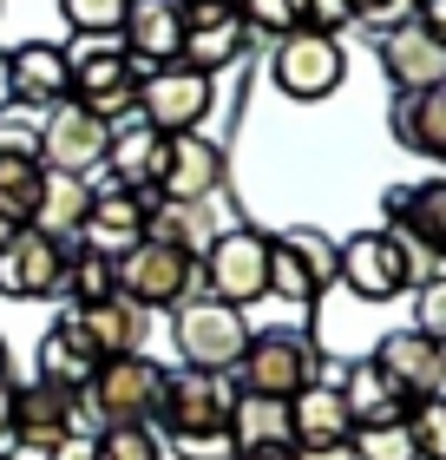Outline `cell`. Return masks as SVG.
Wrapping results in <instances>:
<instances>
[{
    "label": "cell",
    "instance_id": "6da1fadb",
    "mask_svg": "<svg viewBox=\"0 0 446 460\" xmlns=\"http://www.w3.org/2000/svg\"><path fill=\"white\" fill-rule=\"evenodd\" d=\"M427 277H433V263L388 224L354 230L342 243V270H335V283H348V296H361V303H394L400 289H420Z\"/></svg>",
    "mask_w": 446,
    "mask_h": 460
},
{
    "label": "cell",
    "instance_id": "7a4b0ae2",
    "mask_svg": "<svg viewBox=\"0 0 446 460\" xmlns=\"http://www.w3.org/2000/svg\"><path fill=\"white\" fill-rule=\"evenodd\" d=\"M197 289L230 309H249L269 296V230L257 224H230L197 250Z\"/></svg>",
    "mask_w": 446,
    "mask_h": 460
},
{
    "label": "cell",
    "instance_id": "3957f363",
    "mask_svg": "<svg viewBox=\"0 0 446 460\" xmlns=\"http://www.w3.org/2000/svg\"><path fill=\"white\" fill-rule=\"evenodd\" d=\"M335 270H342V243L315 224H289L269 237V296H283L289 309H309L335 289Z\"/></svg>",
    "mask_w": 446,
    "mask_h": 460
},
{
    "label": "cell",
    "instance_id": "277c9868",
    "mask_svg": "<svg viewBox=\"0 0 446 460\" xmlns=\"http://www.w3.org/2000/svg\"><path fill=\"white\" fill-rule=\"evenodd\" d=\"M322 375V349H315L302 329H257L243 349V362L230 368V388L237 394H275L289 402L295 388H309Z\"/></svg>",
    "mask_w": 446,
    "mask_h": 460
},
{
    "label": "cell",
    "instance_id": "5b68a950",
    "mask_svg": "<svg viewBox=\"0 0 446 460\" xmlns=\"http://www.w3.org/2000/svg\"><path fill=\"white\" fill-rule=\"evenodd\" d=\"M269 79H275V93H283V99H295V106H322V99L342 93L348 53H342V40H335V33L289 27L269 47Z\"/></svg>",
    "mask_w": 446,
    "mask_h": 460
},
{
    "label": "cell",
    "instance_id": "8992f818",
    "mask_svg": "<svg viewBox=\"0 0 446 460\" xmlns=\"http://www.w3.org/2000/svg\"><path fill=\"white\" fill-rule=\"evenodd\" d=\"M66 79H73L66 99H79V106L99 112L105 125H118L125 112H138V66H132V53H125L118 40H79L73 33Z\"/></svg>",
    "mask_w": 446,
    "mask_h": 460
},
{
    "label": "cell",
    "instance_id": "52a82bcc",
    "mask_svg": "<svg viewBox=\"0 0 446 460\" xmlns=\"http://www.w3.org/2000/svg\"><path fill=\"white\" fill-rule=\"evenodd\" d=\"M257 329L243 323V309H230L217 296H190L171 309V342L184 355V368H204V375H230L243 362V349Z\"/></svg>",
    "mask_w": 446,
    "mask_h": 460
},
{
    "label": "cell",
    "instance_id": "ba28073f",
    "mask_svg": "<svg viewBox=\"0 0 446 460\" xmlns=\"http://www.w3.org/2000/svg\"><path fill=\"white\" fill-rule=\"evenodd\" d=\"M112 270H118V296L138 303L144 316H152V309H178V303L197 296V257H190V250H171V243H152V237L118 250Z\"/></svg>",
    "mask_w": 446,
    "mask_h": 460
},
{
    "label": "cell",
    "instance_id": "9c48e42d",
    "mask_svg": "<svg viewBox=\"0 0 446 460\" xmlns=\"http://www.w3.org/2000/svg\"><path fill=\"white\" fill-rule=\"evenodd\" d=\"M73 243L66 237H47L39 224L13 230V237L0 243V296H7V303H53V296H66Z\"/></svg>",
    "mask_w": 446,
    "mask_h": 460
},
{
    "label": "cell",
    "instance_id": "30bf717a",
    "mask_svg": "<svg viewBox=\"0 0 446 460\" xmlns=\"http://www.w3.org/2000/svg\"><path fill=\"white\" fill-rule=\"evenodd\" d=\"M66 434H99L86 394H66L53 382H13V447H33V454H53Z\"/></svg>",
    "mask_w": 446,
    "mask_h": 460
},
{
    "label": "cell",
    "instance_id": "8fae6325",
    "mask_svg": "<svg viewBox=\"0 0 446 460\" xmlns=\"http://www.w3.org/2000/svg\"><path fill=\"white\" fill-rule=\"evenodd\" d=\"M39 164L47 172H73V178H92L105 164V145H112V125L99 112H86L79 99H59V106L39 112Z\"/></svg>",
    "mask_w": 446,
    "mask_h": 460
},
{
    "label": "cell",
    "instance_id": "7c38bea8",
    "mask_svg": "<svg viewBox=\"0 0 446 460\" xmlns=\"http://www.w3.org/2000/svg\"><path fill=\"white\" fill-rule=\"evenodd\" d=\"M230 402H237L230 375L184 368V375H164L158 414H152V421L171 434V441H178V434H230Z\"/></svg>",
    "mask_w": 446,
    "mask_h": 460
},
{
    "label": "cell",
    "instance_id": "4fadbf2b",
    "mask_svg": "<svg viewBox=\"0 0 446 460\" xmlns=\"http://www.w3.org/2000/svg\"><path fill=\"white\" fill-rule=\"evenodd\" d=\"M210 106H217V86H210L204 73L190 66H152L138 73V119L152 125V132H204Z\"/></svg>",
    "mask_w": 446,
    "mask_h": 460
},
{
    "label": "cell",
    "instance_id": "5bb4252c",
    "mask_svg": "<svg viewBox=\"0 0 446 460\" xmlns=\"http://www.w3.org/2000/svg\"><path fill=\"white\" fill-rule=\"evenodd\" d=\"M158 388H164V368L152 362V355H118V362H99L92 388H86V408H92L99 428H118V421H144L152 428Z\"/></svg>",
    "mask_w": 446,
    "mask_h": 460
},
{
    "label": "cell",
    "instance_id": "9a60e30c",
    "mask_svg": "<svg viewBox=\"0 0 446 460\" xmlns=\"http://www.w3.org/2000/svg\"><path fill=\"white\" fill-rule=\"evenodd\" d=\"M223 145L204 138V132H171L164 138V158H158V178H152V198H171V204H210L223 191Z\"/></svg>",
    "mask_w": 446,
    "mask_h": 460
},
{
    "label": "cell",
    "instance_id": "2e32d148",
    "mask_svg": "<svg viewBox=\"0 0 446 460\" xmlns=\"http://www.w3.org/2000/svg\"><path fill=\"white\" fill-rule=\"evenodd\" d=\"M388 211V230H400L433 270L446 263V178H420V184H394L380 198Z\"/></svg>",
    "mask_w": 446,
    "mask_h": 460
},
{
    "label": "cell",
    "instance_id": "e0dca14e",
    "mask_svg": "<svg viewBox=\"0 0 446 460\" xmlns=\"http://www.w3.org/2000/svg\"><path fill=\"white\" fill-rule=\"evenodd\" d=\"M380 53V73H388L394 93H427V86H446V40H433L420 20H400L374 40Z\"/></svg>",
    "mask_w": 446,
    "mask_h": 460
},
{
    "label": "cell",
    "instance_id": "ac0fdd59",
    "mask_svg": "<svg viewBox=\"0 0 446 460\" xmlns=\"http://www.w3.org/2000/svg\"><path fill=\"white\" fill-rule=\"evenodd\" d=\"M118 47L132 53L138 73L178 66V53H184V7H178V0H125Z\"/></svg>",
    "mask_w": 446,
    "mask_h": 460
},
{
    "label": "cell",
    "instance_id": "d6986e66",
    "mask_svg": "<svg viewBox=\"0 0 446 460\" xmlns=\"http://www.w3.org/2000/svg\"><path fill=\"white\" fill-rule=\"evenodd\" d=\"M66 93H73L66 47H53V40H20V47L7 53V106L13 112H47Z\"/></svg>",
    "mask_w": 446,
    "mask_h": 460
},
{
    "label": "cell",
    "instance_id": "ffe728a7",
    "mask_svg": "<svg viewBox=\"0 0 446 460\" xmlns=\"http://www.w3.org/2000/svg\"><path fill=\"white\" fill-rule=\"evenodd\" d=\"M348 434H354V414H348L342 382H335V375H315L309 388L289 394V441H295V454L348 447Z\"/></svg>",
    "mask_w": 446,
    "mask_h": 460
},
{
    "label": "cell",
    "instance_id": "44dd1931",
    "mask_svg": "<svg viewBox=\"0 0 446 460\" xmlns=\"http://www.w3.org/2000/svg\"><path fill=\"white\" fill-rule=\"evenodd\" d=\"M374 362L380 375L407 394V408L414 402H427V394H446V349L433 336H420V329H394V336H380L374 342Z\"/></svg>",
    "mask_w": 446,
    "mask_h": 460
},
{
    "label": "cell",
    "instance_id": "7402d4cb",
    "mask_svg": "<svg viewBox=\"0 0 446 460\" xmlns=\"http://www.w3.org/2000/svg\"><path fill=\"white\" fill-rule=\"evenodd\" d=\"M144 217H152V191H132V184H92V204H86V224H79V243L105 250H132L144 237Z\"/></svg>",
    "mask_w": 446,
    "mask_h": 460
},
{
    "label": "cell",
    "instance_id": "603a6c76",
    "mask_svg": "<svg viewBox=\"0 0 446 460\" xmlns=\"http://www.w3.org/2000/svg\"><path fill=\"white\" fill-rule=\"evenodd\" d=\"M73 329L86 336V349L99 355V362H118V355H144V309L125 303V296H105V303H73L66 309Z\"/></svg>",
    "mask_w": 446,
    "mask_h": 460
},
{
    "label": "cell",
    "instance_id": "cb8c5ba5",
    "mask_svg": "<svg viewBox=\"0 0 446 460\" xmlns=\"http://www.w3.org/2000/svg\"><path fill=\"white\" fill-rule=\"evenodd\" d=\"M388 132L407 145L414 158H440V164H446V86H427V93H394Z\"/></svg>",
    "mask_w": 446,
    "mask_h": 460
},
{
    "label": "cell",
    "instance_id": "d4e9b609",
    "mask_svg": "<svg viewBox=\"0 0 446 460\" xmlns=\"http://www.w3.org/2000/svg\"><path fill=\"white\" fill-rule=\"evenodd\" d=\"M39 382H53V388H66V394H86L92 388V375H99V355L86 349V336L73 329V316H59L47 323V336H39Z\"/></svg>",
    "mask_w": 446,
    "mask_h": 460
},
{
    "label": "cell",
    "instance_id": "484cf974",
    "mask_svg": "<svg viewBox=\"0 0 446 460\" xmlns=\"http://www.w3.org/2000/svg\"><path fill=\"white\" fill-rule=\"evenodd\" d=\"M243 53H249V27H243V13H223V20H204V27H184V53H178V66L204 73V79H217V73L237 66Z\"/></svg>",
    "mask_w": 446,
    "mask_h": 460
},
{
    "label": "cell",
    "instance_id": "4316f807",
    "mask_svg": "<svg viewBox=\"0 0 446 460\" xmlns=\"http://www.w3.org/2000/svg\"><path fill=\"white\" fill-rule=\"evenodd\" d=\"M158 158H164V132H152L144 119H132V125H112V145H105V172H112V184L152 191Z\"/></svg>",
    "mask_w": 446,
    "mask_h": 460
},
{
    "label": "cell",
    "instance_id": "83f0119b",
    "mask_svg": "<svg viewBox=\"0 0 446 460\" xmlns=\"http://www.w3.org/2000/svg\"><path fill=\"white\" fill-rule=\"evenodd\" d=\"M342 402H348V414H354V428H368V421H400V414H407V394L380 375L374 355H361V362L342 368Z\"/></svg>",
    "mask_w": 446,
    "mask_h": 460
},
{
    "label": "cell",
    "instance_id": "f1b7e54d",
    "mask_svg": "<svg viewBox=\"0 0 446 460\" xmlns=\"http://www.w3.org/2000/svg\"><path fill=\"white\" fill-rule=\"evenodd\" d=\"M230 447H295L289 441V402H275V394H237L230 402Z\"/></svg>",
    "mask_w": 446,
    "mask_h": 460
},
{
    "label": "cell",
    "instance_id": "f546056e",
    "mask_svg": "<svg viewBox=\"0 0 446 460\" xmlns=\"http://www.w3.org/2000/svg\"><path fill=\"white\" fill-rule=\"evenodd\" d=\"M86 204H92V178H73V172H47V191H39V230L47 237H79V224H86Z\"/></svg>",
    "mask_w": 446,
    "mask_h": 460
},
{
    "label": "cell",
    "instance_id": "4dcf8cb0",
    "mask_svg": "<svg viewBox=\"0 0 446 460\" xmlns=\"http://www.w3.org/2000/svg\"><path fill=\"white\" fill-rule=\"evenodd\" d=\"M144 237L152 243H171V250H197L210 243L204 237V204H171V198H152V217H144Z\"/></svg>",
    "mask_w": 446,
    "mask_h": 460
},
{
    "label": "cell",
    "instance_id": "1f68e13d",
    "mask_svg": "<svg viewBox=\"0 0 446 460\" xmlns=\"http://www.w3.org/2000/svg\"><path fill=\"white\" fill-rule=\"evenodd\" d=\"M66 296L73 303H105V296H118V270L105 250L92 243H73V263H66Z\"/></svg>",
    "mask_w": 446,
    "mask_h": 460
},
{
    "label": "cell",
    "instance_id": "d6a6232c",
    "mask_svg": "<svg viewBox=\"0 0 446 460\" xmlns=\"http://www.w3.org/2000/svg\"><path fill=\"white\" fill-rule=\"evenodd\" d=\"M348 454L354 460H420L414 454V434H407V414L400 421H368L348 434Z\"/></svg>",
    "mask_w": 446,
    "mask_h": 460
},
{
    "label": "cell",
    "instance_id": "836d02e7",
    "mask_svg": "<svg viewBox=\"0 0 446 460\" xmlns=\"http://www.w3.org/2000/svg\"><path fill=\"white\" fill-rule=\"evenodd\" d=\"M92 454L99 460H164V441L144 421H118V428H99L92 434Z\"/></svg>",
    "mask_w": 446,
    "mask_h": 460
},
{
    "label": "cell",
    "instance_id": "e575fe53",
    "mask_svg": "<svg viewBox=\"0 0 446 460\" xmlns=\"http://www.w3.org/2000/svg\"><path fill=\"white\" fill-rule=\"evenodd\" d=\"M66 27L79 40H118V20H125V0H59Z\"/></svg>",
    "mask_w": 446,
    "mask_h": 460
},
{
    "label": "cell",
    "instance_id": "d590c367",
    "mask_svg": "<svg viewBox=\"0 0 446 460\" xmlns=\"http://www.w3.org/2000/svg\"><path fill=\"white\" fill-rule=\"evenodd\" d=\"M407 434L420 460H446V394H427V402L407 408Z\"/></svg>",
    "mask_w": 446,
    "mask_h": 460
},
{
    "label": "cell",
    "instance_id": "8d00e7d4",
    "mask_svg": "<svg viewBox=\"0 0 446 460\" xmlns=\"http://www.w3.org/2000/svg\"><path fill=\"white\" fill-rule=\"evenodd\" d=\"M414 329L446 349V270H433V277L414 289Z\"/></svg>",
    "mask_w": 446,
    "mask_h": 460
},
{
    "label": "cell",
    "instance_id": "74e56055",
    "mask_svg": "<svg viewBox=\"0 0 446 460\" xmlns=\"http://www.w3.org/2000/svg\"><path fill=\"white\" fill-rule=\"evenodd\" d=\"M237 13L249 33H269V40H283L295 27V0H237Z\"/></svg>",
    "mask_w": 446,
    "mask_h": 460
},
{
    "label": "cell",
    "instance_id": "f35d334b",
    "mask_svg": "<svg viewBox=\"0 0 446 460\" xmlns=\"http://www.w3.org/2000/svg\"><path fill=\"white\" fill-rule=\"evenodd\" d=\"M348 0H295V27H309V33H342L348 27Z\"/></svg>",
    "mask_w": 446,
    "mask_h": 460
},
{
    "label": "cell",
    "instance_id": "ab89813d",
    "mask_svg": "<svg viewBox=\"0 0 446 460\" xmlns=\"http://www.w3.org/2000/svg\"><path fill=\"white\" fill-rule=\"evenodd\" d=\"M178 460H230L237 447H230V434H178Z\"/></svg>",
    "mask_w": 446,
    "mask_h": 460
},
{
    "label": "cell",
    "instance_id": "60d3db41",
    "mask_svg": "<svg viewBox=\"0 0 446 460\" xmlns=\"http://www.w3.org/2000/svg\"><path fill=\"white\" fill-rule=\"evenodd\" d=\"M178 7H184V27H204V20L237 13V0H178Z\"/></svg>",
    "mask_w": 446,
    "mask_h": 460
},
{
    "label": "cell",
    "instance_id": "b9f144b4",
    "mask_svg": "<svg viewBox=\"0 0 446 460\" xmlns=\"http://www.w3.org/2000/svg\"><path fill=\"white\" fill-rule=\"evenodd\" d=\"M414 20H420V27H427L433 40H446V0H420V7H414Z\"/></svg>",
    "mask_w": 446,
    "mask_h": 460
},
{
    "label": "cell",
    "instance_id": "7bdbcfd3",
    "mask_svg": "<svg viewBox=\"0 0 446 460\" xmlns=\"http://www.w3.org/2000/svg\"><path fill=\"white\" fill-rule=\"evenodd\" d=\"M47 460H99V454H92V434H66V441H59Z\"/></svg>",
    "mask_w": 446,
    "mask_h": 460
},
{
    "label": "cell",
    "instance_id": "ee69618b",
    "mask_svg": "<svg viewBox=\"0 0 446 460\" xmlns=\"http://www.w3.org/2000/svg\"><path fill=\"white\" fill-rule=\"evenodd\" d=\"M0 447H13V382H0Z\"/></svg>",
    "mask_w": 446,
    "mask_h": 460
},
{
    "label": "cell",
    "instance_id": "f6af8a7d",
    "mask_svg": "<svg viewBox=\"0 0 446 460\" xmlns=\"http://www.w3.org/2000/svg\"><path fill=\"white\" fill-rule=\"evenodd\" d=\"M230 460H302V454H295V447H237Z\"/></svg>",
    "mask_w": 446,
    "mask_h": 460
},
{
    "label": "cell",
    "instance_id": "bcb514c9",
    "mask_svg": "<svg viewBox=\"0 0 446 460\" xmlns=\"http://www.w3.org/2000/svg\"><path fill=\"white\" fill-rule=\"evenodd\" d=\"M388 7H394V0H348V13H354V20H380Z\"/></svg>",
    "mask_w": 446,
    "mask_h": 460
},
{
    "label": "cell",
    "instance_id": "7dc6e473",
    "mask_svg": "<svg viewBox=\"0 0 446 460\" xmlns=\"http://www.w3.org/2000/svg\"><path fill=\"white\" fill-rule=\"evenodd\" d=\"M0 382H13V349H7V336H0Z\"/></svg>",
    "mask_w": 446,
    "mask_h": 460
},
{
    "label": "cell",
    "instance_id": "c3c4849f",
    "mask_svg": "<svg viewBox=\"0 0 446 460\" xmlns=\"http://www.w3.org/2000/svg\"><path fill=\"white\" fill-rule=\"evenodd\" d=\"M302 460H354L348 447H315V454H302Z\"/></svg>",
    "mask_w": 446,
    "mask_h": 460
},
{
    "label": "cell",
    "instance_id": "681fc988",
    "mask_svg": "<svg viewBox=\"0 0 446 460\" xmlns=\"http://www.w3.org/2000/svg\"><path fill=\"white\" fill-rule=\"evenodd\" d=\"M0 460H7V447H0Z\"/></svg>",
    "mask_w": 446,
    "mask_h": 460
}]
</instances>
